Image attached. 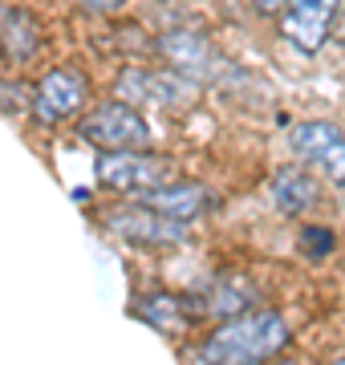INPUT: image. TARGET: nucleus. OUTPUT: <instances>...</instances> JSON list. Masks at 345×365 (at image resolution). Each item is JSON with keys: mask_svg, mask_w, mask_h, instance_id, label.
<instances>
[{"mask_svg": "<svg viewBox=\"0 0 345 365\" xmlns=\"http://www.w3.org/2000/svg\"><path fill=\"white\" fill-rule=\"evenodd\" d=\"M333 365H345V357H341V361H333Z\"/></svg>", "mask_w": 345, "mask_h": 365, "instance_id": "a211bd4d", "label": "nucleus"}, {"mask_svg": "<svg viewBox=\"0 0 345 365\" xmlns=\"http://www.w3.org/2000/svg\"><path fill=\"white\" fill-rule=\"evenodd\" d=\"M292 155L305 158L313 170H321L329 182L345 187V130L333 122H301L289 134Z\"/></svg>", "mask_w": 345, "mask_h": 365, "instance_id": "423d86ee", "label": "nucleus"}, {"mask_svg": "<svg viewBox=\"0 0 345 365\" xmlns=\"http://www.w3.org/2000/svg\"><path fill=\"white\" fill-rule=\"evenodd\" d=\"M159 57L171 61V69H179V73H187V78H195V81H207L215 73V66H224L215 57L212 41L203 37V33H195V29H171V33H163Z\"/></svg>", "mask_w": 345, "mask_h": 365, "instance_id": "1a4fd4ad", "label": "nucleus"}, {"mask_svg": "<svg viewBox=\"0 0 345 365\" xmlns=\"http://www.w3.org/2000/svg\"><path fill=\"white\" fill-rule=\"evenodd\" d=\"M268 199H272V207L280 215H301L317 203V182L309 179L305 170L297 167H280L268 182Z\"/></svg>", "mask_w": 345, "mask_h": 365, "instance_id": "f8f14e48", "label": "nucleus"}, {"mask_svg": "<svg viewBox=\"0 0 345 365\" xmlns=\"http://www.w3.org/2000/svg\"><path fill=\"white\" fill-rule=\"evenodd\" d=\"M98 182L122 195H143L155 191L163 182H175L179 167L171 158L150 155V150H98V167H93Z\"/></svg>", "mask_w": 345, "mask_h": 365, "instance_id": "f03ea898", "label": "nucleus"}, {"mask_svg": "<svg viewBox=\"0 0 345 365\" xmlns=\"http://www.w3.org/2000/svg\"><path fill=\"white\" fill-rule=\"evenodd\" d=\"M41 53V29L25 9H0V57L9 66H29Z\"/></svg>", "mask_w": 345, "mask_h": 365, "instance_id": "9b49d317", "label": "nucleus"}, {"mask_svg": "<svg viewBox=\"0 0 345 365\" xmlns=\"http://www.w3.org/2000/svg\"><path fill=\"white\" fill-rule=\"evenodd\" d=\"M138 203L155 207L159 215H171V220H179V223H191V220H200L203 211L212 207L215 195L203 187V182H195V179H175V182L155 187V191H143Z\"/></svg>", "mask_w": 345, "mask_h": 365, "instance_id": "9d476101", "label": "nucleus"}, {"mask_svg": "<svg viewBox=\"0 0 345 365\" xmlns=\"http://www.w3.org/2000/svg\"><path fill=\"white\" fill-rule=\"evenodd\" d=\"M86 93H90V86L81 78V69L73 66L49 69L33 90V118L41 126H61L69 118H78V110L86 106Z\"/></svg>", "mask_w": 345, "mask_h": 365, "instance_id": "39448f33", "label": "nucleus"}, {"mask_svg": "<svg viewBox=\"0 0 345 365\" xmlns=\"http://www.w3.org/2000/svg\"><path fill=\"white\" fill-rule=\"evenodd\" d=\"M78 4L86 9V13H114V9L126 4V0H78Z\"/></svg>", "mask_w": 345, "mask_h": 365, "instance_id": "4468645a", "label": "nucleus"}, {"mask_svg": "<svg viewBox=\"0 0 345 365\" xmlns=\"http://www.w3.org/2000/svg\"><path fill=\"white\" fill-rule=\"evenodd\" d=\"M252 4H256L264 16H272V13H284V4H289V0H252Z\"/></svg>", "mask_w": 345, "mask_h": 365, "instance_id": "dca6fc26", "label": "nucleus"}, {"mask_svg": "<svg viewBox=\"0 0 345 365\" xmlns=\"http://www.w3.org/2000/svg\"><path fill=\"white\" fill-rule=\"evenodd\" d=\"M163 313H179V304H175V300H167V304H163ZM146 321H150V325H159V329H175L167 317H155V313H146Z\"/></svg>", "mask_w": 345, "mask_h": 365, "instance_id": "2eb2a0df", "label": "nucleus"}, {"mask_svg": "<svg viewBox=\"0 0 345 365\" xmlns=\"http://www.w3.org/2000/svg\"><path fill=\"white\" fill-rule=\"evenodd\" d=\"M337 4L341 0H289L280 13V37L297 45L301 53H317L329 41Z\"/></svg>", "mask_w": 345, "mask_h": 365, "instance_id": "6e6552de", "label": "nucleus"}, {"mask_svg": "<svg viewBox=\"0 0 345 365\" xmlns=\"http://www.w3.org/2000/svg\"><path fill=\"white\" fill-rule=\"evenodd\" d=\"M301 240H305V252L309 256H329V248H333V232L329 227H305V232H301Z\"/></svg>", "mask_w": 345, "mask_h": 365, "instance_id": "ddd939ff", "label": "nucleus"}, {"mask_svg": "<svg viewBox=\"0 0 345 365\" xmlns=\"http://www.w3.org/2000/svg\"><path fill=\"white\" fill-rule=\"evenodd\" d=\"M114 90L122 102L155 106V110H187L200 102V81L179 69H122Z\"/></svg>", "mask_w": 345, "mask_h": 365, "instance_id": "7ed1b4c3", "label": "nucleus"}, {"mask_svg": "<svg viewBox=\"0 0 345 365\" xmlns=\"http://www.w3.org/2000/svg\"><path fill=\"white\" fill-rule=\"evenodd\" d=\"M102 227L114 235H122L126 244H179L187 235V223L171 220V215H159L146 203H130V207L106 211L102 215Z\"/></svg>", "mask_w": 345, "mask_h": 365, "instance_id": "0eeeda50", "label": "nucleus"}, {"mask_svg": "<svg viewBox=\"0 0 345 365\" xmlns=\"http://www.w3.org/2000/svg\"><path fill=\"white\" fill-rule=\"evenodd\" d=\"M78 134L98 150H146L150 146V122L143 118L138 106L122 102V98L93 106L90 118L78 126Z\"/></svg>", "mask_w": 345, "mask_h": 365, "instance_id": "20e7f679", "label": "nucleus"}, {"mask_svg": "<svg viewBox=\"0 0 345 365\" xmlns=\"http://www.w3.org/2000/svg\"><path fill=\"white\" fill-rule=\"evenodd\" d=\"M289 345V321L272 309H252L203 337L191 353L195 365H260L264 357Z\"/></svg>", "mask_w": 345, "mask_h": 365, "instance_id": "f257e3e1", "label": "nucleus"}, {"mask_svg": "<svg viewBox=\"0 0 345 365\" xmlns=\"http://www.w3.org/2000/svg\"><path fill=\"white\" fill-rule=\"evenodd\" d=\"M272 365H301V361H292V357H284V361H272Z\"/></svg>", "mask_w": 345, "mask_h": 365, "instance_id": "f3484780", "label": "nucleus"}]
</instances>
